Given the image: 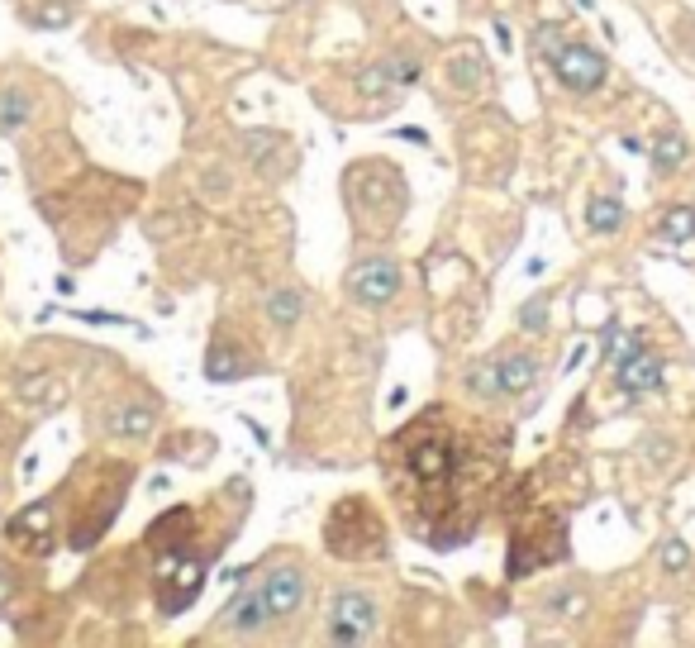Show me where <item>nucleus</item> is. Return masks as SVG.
<instances>
[{"label":"nucleus","mask_w":695,"mask_h":648,"mask_svg":"<svg viewBox=\"0 0 695 648\" xmlns=\"http://www.w3.org/2000/svg\"><path fill=\"white\" fill-rule=\"evenodd\" d=\"M547 62H553V72H557V81L567 91H596L600 81L609 77L605 53H596L591 44H562Z\"/></svg>","instance_id":"f257e3e1"},{"label":"nucleus","mask_w":695,"mask_h":648,"mask_svg":"<svg viewBox=\"0 0 695 648\" xmlns=\"http://www.w3.org/2000/svg\"><path fill=\"white\" fill-rule=\"evenodd\" d=\"M258 591H262V601H267L271 620H281V615H296V611H301V601H305V591H310V581H305V572L296 568V562H277V568H267V572H262Z\"/></svg>","instance_id":"f03ea898"},{"label":"nucleus","mask_w":695,"mask_h":648,"mask_svg":"<svg viewBox=\"0 0 695 648\" xmlns=\"http://www.w3.org/2000/svg\"><path fill=\"white\" fill-rule=\"evenodd\" d=\"M395 291H400V267L386 258H363L348 272V296L363 305H386Z\"/></svg>","instance_id":"7ed1b4c3"},{"label":"nucleus","mask_w":695,"mask_h":648,"mask_svg":"<svg viewBox=\"0 0 695 648\" xmlns=\"http://www.w3.org/2000/svg\"><path fill=\"white\" fill-rule=\"evenodd\" d=\"M329 624H333V630H329L333 643H363L372 634V624H376V605L363 591H339V596H333Z\"/></svg>","instance_id":"20e7f679"},{"label":"nucleus","mask_w":695,"mask_h":648,"mask_svg":"<svg viewBox=\"0 0 695 648\" xmlns=\"http://www.w3.org/2000/svg\"><path fill=\"white\" fill-rule=\"evenodd\" d=\"M271 624V611H267V601L258 587H243L234 601L224 605V615H220V630L224 634H262Z\"/></svg>","instance_id":"39448f33"},{"label":"nucleus","mask_w":695,"mask_h":648,"mask_svg":"<svg viewBox=\"0 0 695 648\" xmlns=\"http://www.w3.org/2000/svg\"><path fill=\"white\" fill-rule=\"evenodd\" d=\"M615 386L624 396H652V391L662 386V358H658V353H648V348H634L615 367Z\"/></svg>","instance_id":"423d86ee"},{"label":"nucleus","mask_w":695,"mask_h":648,"mask_svg":"<svg viewBox=\"0 0 695 648\" xmlns=\"http://www.w3.org/2000/svg\"><path fill=\"white\" fill-rule=\"evenodd\" d=\"M496 382H500L505 396L529 391L538 382V358H529V353H500L496 358Z\"/></svg>","instance_id":"0eeeda50"},{"label":"nucleus","mask_w":695,"mask_h":648,"mask_svg":"<svg viewBox=\"0 0 695 648\" xmlns=\"http://www.w3.org/2000/svg\"><path fill=\"white\" fill-rule=\"evenodd\" d=\"M414 77H419V67H414V62H405V57H391V62H376V67H367V72H363V91H372V96L382 91V87H386V91H395L400 81H414Z\"/></svg>","instance_id":"6e6552de"},{"label":"nucleus","mask_w":695,"mask_h":648,"mask_svg":"<svg viewBox=\"0 0 695 648\" xmlns=\"http://www.w3.org/2000/svg\"><path fill=\"white\" fill-rule=\"evenodd\" d=\"M658 234L667 243H690L695 239V205H671V211L662 215V224H658Z\"/></svg>","instance_id":"1a4fd4ad"},{"label":"nucleus","mask_w":695,"mask_h":648,"mask_svg":"<svg viewBox=\"0 0 695 648\" xmlns=\"http://www.w3.org/2000/svg\"><path fill=\"white\" fill-rule=\"evenodd\" d=\"M686 139L677 134V129H667V134H658V143H652V167L658 172H677V167L686 162Z\"/></svg>","instance_id":"9d476101"},{"label":"nucleus","mask_w":695,"mask_h":648,"mask_svg":"<svg viewBox=\"0 0 695 648\" xmlns=\"http://www.w3.org/2000/svg\"><path fill=\"white\" fill-rule=\"evenodd\" d=\"M634 348H643V334H639V329H619V324L605 329V363H609V367H619Z\"/></svg>","instance_id":"9b49d317"},{"label":"nucleus","mask_w":695,"mask_h":648,"mask_svg":"<svg viewBox=\"0 0 695 648\" xmlns=\"http://www.w3.org/2000/svg\"><path fill=\"white\" fill-rule=\"evenodd\" d=\"M586 224H591L596 234H615V229L624 224V205L609 201V196H600V201L586 205Z\"/></svg>","instance_id":"f8f14e48"},{"label":"nucleus","mask_w":695,"mask_h":648,"mask_svg":"<svg viewBox=\"0 0 695 648\" xmlns=\"http://www.w3.org/2000/svg\"><path fill=\"white\" fill-rule=\"evenodd\" d=\"M110 429L129 434V438H143V434H153V410L148 406H124L119 415H110Z\"/></svg>","instance_id":"ddd939ff"},{"label":"nucleus","mask_w":695,"mask_h":648,"mask_svg":"<svg viewBox=\"0 0 695 648\" xmlns=\"http://www.w3.org/2000/svg\"><path fill=\"white\" fill-rule=\"evenodd\" d=\"M267 315L277 320V324H296V320L305 315L301 291H271V296H267Z\"/></svg>","instance_id":"4468645a"},{"label":"nucleus","mask_w":695,"mask_h":648,"mask_svg":"<svg viewBox=\"0 0 695 648\" xmlns=\"http://www.w3.org/2000/svg\"><path fill=\"white\" fill-rule=\"evenodd\" d=\"M25 115H29L25 91H0V134H5V129H19V124H25Z\"/></svg>","instance_id":"2eb2a0df"},{"label":"nucleus","mask_w":695,"mask_h":648,"mask_svg":"<svg viewBox=\"0 0 695 648\" xmlns=\"http://www.w3.org/2000/svg\"><path fill=\"white\" fill-rule=\"evenodd\" d=\"M48 519H53L48 506H29L25 515H15V519H10V530H5V534H10V539H25V534H34V530H38V534H48Z\"/></svg>","instance_id":"dca6fc26"},{"label":"nucleus","mask_w":695,"mask_h":648,"mask_svg":"<svg viewBox=\"0 0 695 648\" xmlns=\"http://www.w3.org/2000/svg\"><path fill=\"white\" fill-rule=\"evenodd\" d=\"M662 568H667V572H686V568H690V549H686L681 539H667V543H662Z\"/></svg>","instance_id":"f3484780"},{"label":"nucleus","mask_w":695,"mask_h":648,"mask_svg":"<svg viewBox=\"0 0 695 648\" xmlns=\"http://www.w3.org/2000/svg\"><path fill=\"white\" fill-rule=\"evenodd\" d=\"M467 386H472V391H481V396H500V382H496V358H491V363H481V367H472Z\"/></svg>","instance_id":"a211bd4d"},{"label":"nucleus","mask_w":695,"mask_h":648,"mask_svg":"<svg viewBox=\"0 0 695 648\" xmlns=\"http://www.w3.org/2000/svg\"><path fill=\"white\" fill-rule=\"evenodd\" d=\"M453 77H457V87H476V81H481L476 48H467V57H462V62H453Z\"/></svg>","instance_id":"6ab92c4d"},{"label":"nucleus","mask_w":695,"mask_h":648,"mask_svg":"<svg viewBox=\"0 0 695 648\" xmlns=\"http://www.w3.org/2000/svg\"><path fill=\"white\" fill-rule=\"evenodd\" d=\"M519 324L529 329V334H543V329H547V305H543V301H529V305L519 310Z\"/></svg>","instance_id":"aec40b11"},{"label":"nucleus","mask_w":695,"mask_h":648,"mask_svg":"<svg viewBox=\"0 0 695 648\" xmlns=\"http://www.w3.org/2000/svg\"><path fill=\"white\" fill-rule=\"evenodd\" d=\"M534 48H543V57H553V53L562 48V29H557V25H543V29L534 34Z\"/></svg>","instance_id":"412c9836"},{"label":"nucleus","mask_w":695,"mask_h":648,"mask_svg":"<svg viewBox=\"0 0 695 648\" xmlns=\"http://www.w3.org/2000/svg\"><path fill=\"white\" fill-rule=\"evenodd\" d=\"M10 581H15V572L0 568V611H5V601H10Z\"/></svg>","instance_id":"4be33fe9"}]
</instances>
